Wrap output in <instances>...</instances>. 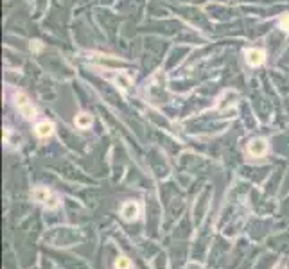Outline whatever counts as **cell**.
Masks as SVG:
<instances>
[{"label":"cell","mask_w":289,"mask_h":269,"mask_svg":"<svg viewBox=\"0 0 289 269\" xmlns=\"http://www.w3.org/2000/svg\"><path fill=\"white\" fill-rule=\"evenodd\" d=\"M31 199L38 205H43L47 210H56V208L61 205L59 196L52 192L49 187H34V189L31 190Z\"/></svg>","instance_id":"6da1fadb"},{"label":"cell","mask_w":289,"mask_h":269,"mask_svg":"<svg viewBox=\"0 0 289 269\" xmlns=\"http://www.w3.org/2000/svg\"><path fill=\"white\" fill-rule=\"evenodd\" d=\"M15 104H16V108H18V111L24 115V119H27V120L36 119V108H34L33 102L29 101V97H27L26 94L16 92L15 94Z\"/></svg>","instance_id":"7a4b0ae2"},{"label":"cell","mask_w":289,"mask_h":269,"mask_svg":"<svg viewBox=\"0 0 289 269\" xmlns=\"http://www.w3.org/2000/svg\"><path fill=\"white\" fill-rule=\"evenodd\" d=\"M140 215V205L137 201H126L121 207V217L124 219L126 222H133L137 221Z\"/></svg>","instance_id":"3957f363"},{"label":"cell","mask_w":289,"mask_h":269,"mask_svg":"<svg viewBox=\"0 0 289 269\" xmlns=\"http://www.w3.org/2000/svg\"><path fill=\"white\" fill-rule=\"evenodd\" d=\"M248 154L252 158H262L264 154L268 153V140L266 139H253L252 142L248 144Z\"/></svg>","instance_id":"277c9868"},{"label":"cell","mask_w":289,"mask_h":269,"mask_svg":"<svg viewBox=\"0 0 289 269\" xmlns=\"http://www.w3.org/2000/svg\"><path fill=\"white\" fill-rule=\"evenodd\" d=\"M246 63H248L250 66H259L264 63V59H266V54H264V51H260V49H250V51H246Z\"/></svg>","instance_id":"5b68a950"},{"label":"cell","mask_w":289,"mask_h":269,"mask_svg":"<svg viewBox=\"0 0 289 269\" xmlns=\"http://www.w3.org/2000/svg\"><path fill=\"white\" fill-rule=\"evenodd\" d=\"M34 131H36V134L40 139H49V137H52V133H54V124L49 122V120H43V122L36 124Z\"/></svg>","instance_id":"8992f818"},{"label":"cell","mask_w":289,"mask_h":269,"mask_svg":"<svg viewBox=\"0 0 289 269\" xmlns=\"http://www.w3.org/2000/svg\"><path fill=\"white\" fill-rule=\"evenodd\" d=\"M112 79H114L115 83L122 88V90H128V88L131 86V77H129L126 72H117L115 74V77H112Z\"/></svg>","instance_id":"52a82bcc"},{"label":"cell","mask_w":289,"mask_h":269,"mask_svg":"<svg viewBox=\"0 0 289 269\" xmlns=\"http://www.w3.org/2000/svg\"><path fill=\"white\" fill-rule=\"evenodd\" d=\"M74 124H76L79 129H88L92 126V115L88 113H79V115L74 119Z\"/></svg>","instance_id":"ba28073f"},{"label":"cell","mask_w":289,"mask_h":269,"mask_svg":"<svg viewBox=\"0 0 289 269\" xmlns=\"http://www.w3.org/2000/svg\"><path fill=\"white\" fill-rule=\"evenodd\" d=\"M115 269H131V260L128 257H119L115 260Z\"/></svg>","instance_id":"9c48e42d"},{"label":"cell","mask_w":289,"mask_h":269,"mask_svg":"<svg viewBox=\"0 0 289 269\" xmlns=\"http://www.w3.org/2000/svg\"><path fill=\"white\" fill-rule=\"evenodd\" d=\"M278 26H280L282 31H285V33H287V31H289V13H285V15L280 16V20H278Z\"/></svg>","instance_id":"30bf717a"},{"label":"cell","mask_w":289,"mask_h":269,"mask_svg":"<svg viewBox=\"0 0 289 269\" xmlns=\"http://www.w3.org/2000/svg\"><path fill=\"white\" fill-rule=\"evenodd\" d=\"M185 269H205V267H203V265L199 264V262H194V260H192V262H189V264L185 265Z\"/></svg>","instance_id":"8fae6325"},{"label":"cell","mask_w":289,"mask_h":269,"mask_svg":"<svg viewBox=\"0 0 289 269\" xmlns=\"http://www.w3.org/2000/svg\"><path fill=\"white\" fill-rule=\"evenodd\" d=\"M31 49H34V51H40V49H41L40 41H31Z\"/></svg>","instance_id":"7c38bea8"},{"label":"cell","mask_w":289,"mask_h":269,"mask_svg":"<svg viewBox=\"0 0 289 269\" xmlns=\"http://www.w3.org/2000/svg\"><path fill=\"white\" fill-rule=\"evenodd\" d=\"M275 269H287V267H285V264H284V262H280V264H277V265H275Z\"/></svg>","instance_id":"4fadbf2b"}]
</instances>
